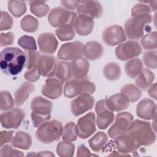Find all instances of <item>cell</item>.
Here are the masks:
<instances>
[{
	"label": "cell",
	"mask_w": 157,
	"mask_h": 157,
	"mask_svg": "<svg viewBox=\"0 0 157 157\" xmlns=\"http://www.w3.org/2000/svg\"><path fill=\"white\" fill-rule=\"evenodd\" d=\"M26 53L19 48H5L0 53L1 71L6 75H17L26 66Z\"/></svg>",
	"instance_id": "obj_1"
},
{
	"label": "cell",
	"mask_w": 157,
	"mask_h": 157,
	"mask_svg": "<svg viewBox=\"0 0 157 157\" xmlns=\"http://www.w3.org/2000/svg\"><path fill=\"white\" fill-rule=\"evenodd\" d=\"M141 146H150L156 140V134L150 122L136 120L131 124L128 132Z\"/></svg>",
	"instance_id": "obj_2"
},
{
	"label": "cell",
	"mask_w": 157,
	"mask_h": 157,
	"mask_svg": "<svg viewBox=\"0 0 157 157\" xmlns=\"http://www.w3.org/2000/svg\"><path fill=\"white\" fill-rule=\"evenodd\" d=\"M153 21L151 14L139 15L128 19L124 25L126 36L129 39L139 40L144 35V31Z\"/></svg>",
	"instance_id": "obj_3"
},
{
	"label": "cell",
	"mask_w": 157,
	"mask_h": 157,
	"mask_svg": "<svg viewBox=\"0 0 157 157\" xmlns=\"http://www.w3.org/2000/svg\"><path fill=\"white\" fill-rule=\"evenodd\" d=\"M63 126L56 120L47 121L38 127L36 132V139L43 144H52L59 140L62 136Z\"/></svg>",
	"instance_id": "obj_4"
},
{
	"label": "cell",
	"mask_w": 157,
	"mask_h": 157,
	"mask_svg": "<svg viewBox=\"0 0 157 157\" xmlns=\"http://www.w3.org/2000/svg\"><path fill=\"white\" fill-rule=\"evenodd\" d=\"M96 90L94 83L87 78H73L66 82L63 94L67 98H73L82 94H93Z\"/></svg>",
	"instance_id": "obj_5"
},
{
	"label": "cell",
	"mask_w": 157,
	"mask_h": 157,
	"mask_svg": "<svg viewBox=\"0 0 157 157\" xmlns=\"http://www.w3.org/2000/svg\"><path fill=\"white\" fill-rule=\"evenodd\" d=\"M75 12L58 7L52 9L48 15V21L53 27L73 26L77 18Z\"/></svg>",
	"instance_id": "obj_6"
},
{
	"label": "cell",
	"mask_w": 157,
	"mask_h": 157,
	"mask_svg": "<svg viewBox=\"0 0 157 157\" xmlns=\"http://www.w3.org/2000/svg\"><path fill=\"white\" fill-rule=\"evenodd\" d=\"M133 121L134 117L129 112H123L117 113L114 124L108 130L109 137L112 139H115L120 135L127 133Z\"/></svg>",
	"instance_id": "obj_7"
},
{
	"label": "cell",
	"mask_w": 157,
	"mask_h": 157,
	"mask_svg": "<svg viewBox=\"0 0 157 157\" xmlns=\"http://www.w3.org/2000/svg\"><path fill=\"white\" fill-rule=\"evenodd\" d=\"M142 53V47L139 42L128 40L118 45L115 51L116 57L121 61L136 58Z\"/></svg>",
	"instance_id": "obj_8"
},
{
	"label": "cell",
	"mask_w": 157,
	"mask_h": 157,
	"mask_svg": "<svg viewBox=\"0 0 157 157\" xmlns=\"http://www.w3.org/2000/svg\"><path fill=\"white\" fill-rule=\"evenodd\" d=\"M95 111L97 113L96 124L99 129H105L113 122L115 115L109 108L106 99H101L96 103Z\"/></svg>",
	"instance_id": "obj_9"
},
{
	"label": "cell",
	"mask_w": 157,
	"mask_h": 157,
	"mask_svg": "<svg viewBox=\"0 0 157 157\" xmlns=\"http://www.w3.org/2000/svg\"><path fill=\"white\" fill-rule=\"evenodd\" d=\"M77 134L80 139H86L96 131V119L93 112H89L80 117L76 124Z\"/></svg>",
	"instance_id": "obj_10"
},
{
	"label": "cell",
	"mask_w": 157,
	"mask_h": 157,
	"mask_svg": "<svg viewBox=\"0 0 157 157\" xmlns=\"http://www.w3.org/2000/svg\"><path fill=\"white\" fill-rule=\"evenodd\" d=\"M1 123L6 129H17L25 118V111L20 108H14L10 110L2 112Z\"/></svg>",
	"instance_id": "obj_11"
},
{
	"label": "cell",
	"mask_w": 157,
	"mask_h": 157,
	"mask_svg": "<svg viewBox=\"0 0 157 157\" xmlns=\"http://www.w3.org/2000/svg\"><path fill=\"white\" fill-rule=\"evenodd\" d=\"M83 44L80 41L65 43L60 47L57 57L58 59L66 61H72L82 57L83 55Z\"/></svg>",
	"instance_id": "obj_12"
},
{
	"label": "cell",
	"mask_w": 157,
	"mask_h": 157,
	"mask_svg": "<svg viewBox=\"0 0 157 157\" xmlns=\"http://www.w3.org/2000/svg\"><path fill=\"white\" fill-rule=\"evenodd\" d=\"M102 38L107 45L115 46L124 42L126 36L124 29L121 26L111 25L105 29Z\"/></svg>",
	"instance_id": "obj_13"
},
{
	"label": "cell",
	"mask_w": 157,
	"mask_h": 157,
	"mask_svg": "<svg viewBox=\"0 0 157 157\" xmlns=\"http://www.w3.org/2000/svg\"><path fill=\"white\" fill-rule=\"evenodd\" d=\"M94 99L90 94L85 93L79 95L71 102V111L75 117H78L89 110H91L94 104Z\"/></svg>",
	"instance_id": "obj_14"
},
{
	"label": "cell",
	"mask_w": 157,
	"mask_h": 157,
	"mask_svg": "<svg viewBox=\"0 0 157 157\" xmlns=\"http://www.w3.org/2000/svg\"><path fill=\"white\" fill-rule=\"evenodd\" d=\"M77 9L78 15H84L91 18H99L103 13L101 3L97 1H78Z\"/></svg>",
	"instance_id": "obj_15"
},
{
	"label": "cell",
	"mask_w": 157,
	"mask_h": 157,
	"mask_svg": "<svg viewBox=\"0 0 157 157\" xmlns=\"http://www.w3.org/2000/svg\"><path fill=\"white\" fill-rule=\"evenodd\" d=\"M57 63L55 56L47 54L40 55L37 63L38 73L43 77H54Z\"/></svg>",
	"instance_id": "obj_16"
},
{
	"label": "cell",
	"mask_w": 157,
	"mask_h": 157,
	"mask_svg": "<svg viewBox=\"0 0 157 157\" xmlns=\"http://www.w3.org/2000/svg\"><path fill=\"white\" fill-rule=\"evenodd\" d=\"M41 93L46 98L58 99L63 93V83L55 77H48L42 87Z\"/></svg>",
	"instance_id": "obj_17"
},
{
	"label": "cell",
	"mask_w": 157,
	"mask_h": 157,
	"mask_svg": "<svg viewBox=\"0 0 157 157\" xmlns=\"http://www.w3.org/2000/svg\"><path fill=\"white\" fill-rule=\"evenodd\" d=\"M136 115L144 120L156 121V105L155 102L149 98L143 99L136 106Z\"/></svg>",
	"instance_id": "obj_18"
},
{
	"label": "cell",
	"mask_w": 157,
	"mask_h": 157,
	"mask_svg": "<svg viewBox=\"0 0 157 157\" xmlns=\"http://www.w3.org/2000/svg\"><path fill=\"white\" fill-rule=\"evenodd\" d=\"M113 144L120 153L128 154L136 151L140 145L128 133L113 139Z\"/></svg>",
	"instance_id": "obj_19"
},
{
	"label": "cell",
	"mask_w": 157,
	"mask_h": 157,
	"mask_svg": "<svg viewBox=\"0 0 157 157\" xmlns=\"http://www.w3.org/2000/svg\"><path fill=\"white\" fill-rule=\"evenodd\" d=\"M39 50L44 54H53L58 47V40L52 33H42L37 37Z\"/></svg>",
	"instance_id": "obj_20"
},
{
	"label": "cell",
	"mask_w": 157,
	"mask_h": 157,
	"mask_svg": "<svg viewBox=\"0 0 157 157\" xmlns=\"http://www.w3.org/2000/svg\"><path fill=\"white\" fill-rule=\"evenodd\" d=\"M31 109L32 112L42 115H50L53 104L52 101L40 96H36L31 101Z\"/></svg>",
	"instance_id": "obj_21"
},
{
	"label": "cell",
	"mask_w": 157,
	"mask_h": 157,
	"mask_svg": "<svg viewBox=\"0 0 157 157\" xmlns=\"http://www.w3.org/2000/svg\"><path fill=\"white\" fill-rule=\"evenodd\" d=\"M94 26V19L84 15H78L74 25V29L79 36H86L91 33Z\"/></svg>",
	"instance_id": "obj_22"
},
{
	"label": "cell",
	"mask_w": 157,
	"mask_h": 157,
	"mask_svg": "<svg viewBox=\"0 0 157 157\" xmlns=\"http://www.w3.org/2000/svg\"><path fill=\"white\" fill-rule=\"evenodd\" d=\"M83 53L87 60L95 61L102 56L104 48L98 42L88 41L83 45Z\"/></svg>",
	"instance_id": "obj_23"
},
{
	"label": "cell",
	"mask_w": 157,
	"mask_h": 157,
	"mask_svg": "<svg viewBox=\"0 0 157 157\" xmlns=\"http://www.w3.org/2000/svg\"><path fill=\"white\" fill-rule=\"evenodd\" d=\"M109 108L113 112H121L126 110L129 105L128 98L123 93H116L106 99Z\"/></svg>",
	"instance_id": "obj_24"
},
{
	"label": "cell",
	"mask_w": 157,
	"mask_h": 157,
	"mask_svg": "<svg viewBox=\"0 0 157 157\" xmlns=\"http://www.w3.org/2000/svg\"><path fill=\"white\" fill-rule=\"evenodd\" d=\"M71 64L72 77L74 78H86L90 69V63L86 58L82 56L78 58L72 60Z\"/></svg>",
	"instance_id": "obj_25"
},
{
	"label": "cell",
	"mask_w": 157,
	"mask_h": 157,
	"mask_svg": "<svg viewBox=\"0 0 157 157\" xmlns=\"http://www.w3.org/2000/svg\"><path fill=\"white\" fill-rule=\"evenodd\" d=\"M35 90V86L28 82H23L14 93L15 104L20 106L28 99L30 94Z\"/></svg>",
	"instance_id": "obj_26"
},
{
	"label": "cell",
	"mask_w": 157,
	"mask_h": 157,
	"mask_svg": "<svg viewBox=\"0 0 157 157\" xmlns=\"http://www.w3.org/2000/svg\"><path fill=\"white\" fill-rule=\"evenodd\" d=\"M155 80L154 74L148 69L144 68L137 76L135 80L136 85L142 91L148 89Z\"/></svg>",
	"instance_id": "obj_27"
},
{
	"label": "cell",
	"mask_w": 157,
	"mask_h": 157,
	"mask_svg": "<svg viewBox=\"0 0 157 157\" xmlns=\"http://www.w3.org/2000/svg\"><path fill=\"white\" fill-rule=\"evenodd\" d=\"M54 77L63 83L71 80L72 77L71 64L66 61H58Z\"/></svg>",
	"instance_id": "obj_28"
},
{
	"label": "cell",
	"mask_w": 157,
	"mask_h": 157,
	"mask_svg": "<svg viewBox=\"0 0 157 157\" xmlns=\"http://www.w3.org/2000/svg\"><path fill=\"white\" fill-rule=\"evenodd\" d=\"M108 136L102 131L96 132L88 140L90 147L94 151L99 152L103 150L108 145Z\"/></svg>",
	"instance_id": "obj_29"
},
{
	"label": "cell",
	"mask_w": 157,
	"mask_h": 157,
	"mask_svg": "<svg viewBox=\"0 0 157 157\" xmlns=\"http://www.w3.org/2000/svg\"><path fill=\"white\" fill-rule=\"evenodd\" d=\"M33 140L31 136L26 132L18 131L16 132L12 140V145L18 148L23 150H28L32 145Z\"/></svg>",
	"instance_id": "obj_30"
},
{
	"label": "cell",
	"mask_w": 157,
	"mask_h": 157,
	"mask_svg": "<svg viewBox=\"0 0 157 157\" xmlns=\"http://www.w3.org/2000/svg\"><path fill=\"white\" fill-rule=\"evenodd\" d=\"M142 69L143 63L139 58L131 59L124 66L125 72L131 78H136Z\"/></svg>",
	"instance_id": "obj_31"
},
{
	"label": "cell",
	"mask_w": 157,
	"mask_h": 157,
	"mask_svg": "<svg viewBox=\"0 0 157 157\" xmlns=\"http://www.w3.org/2000/svg\"><path fill=\"white\" fill-rule=\"evenodd\" d=\"M121 68L120 66L115 62L107 63L103 68V74L106 79L110 81H115L121 77Z\"/></svg>",
	"instance_id": "obj_32"
},
{
	"label": "cell",
	"mask_w": 157,
	"mask_h": 157,
	"mask_svg": "<svg viewBox=\"0 0 157 157\" xmlns=\"http://www.w3.org/2000/svg\"><path fill=\"white\" fill-rule=\"evenodd\" d=\"M121 93L124 94L129 99L130 102L138 101L142 95L141 90L135 85L128 83L121 88Z\"/></svg>",
	"instance_id": "obj_33"
},
{
	"label": "cell",
	"mask_w": 157,
	"mask_h": 157,
	"mask_svg": "<svg viewBox=\"0 0 157 157\" xmlns=\"http://www.w3.org/2000/svg\"><path fill=\"white\" fill-rule=\"evenodd\" d=\"M30 10L32 13L37 17L41 18L47 15L50 7L44 1H30Z\"/></svg>",
	"instance_id": "obj_34"
},
{
	"label": "cell",
	"mask_w": 157,
	"mask_h": 157,
	"mask_svg": "<svg viewBox=\"0 0 157 157\" xmlns=\"http://www.w3.org/2000/svg\"><path fill=\"white\" fill-rule=\"evenodd\" d=\"M7 7L11 14L16 18L21 17L26 12V6L24 1H9Z\"/></svg>",
	"instance_id": "obj_35"
},
{
	"label": "cell",
	"mask_w": 157,
	"mask_h": 157,
	"mask_svg": "<svg viewBox=\"0 0 157 157\" xmlns=\"http://www.w3.org/2000/svg\"><path fill=\"white\" fill-rule=\"evenodd\" d=\"M21 28L27 33H34L39 27V21L37 18L32 15L25 16L20 21Z\"/></svg>",
	"instance_id": "obj_36"
},
{
	"label": "cell",
	"mask_w": 157,
	"mask_h": 157,
	"mask_svg": "<svg viewBox=\"0 0 157 157\" xmlns=\"http://www.w3.org/2000/svg\"><path fill=\"white\" fill-rule=\"evenodd\" d=\"M75 152V145L71 142H59L56 147L57 154L63 157H71L74 156Z\"/></svg>",
	"instance_id": "obj_37"
},
{
	"label": "cell",
	"mask_w": 157,
	"mask_h": 157,
	"mask_svg": "<svg viewBox=\"0 0 157 157\" xmlns=\"http://www.w3.org/2000/svg\"><path fill=\"white\" fill-rule=\"evenodd\" d=\"M62 139L64 141L74 142L77 139L76 124L74 122H69L63 128Z\"/></svg>",
	"instance_id": "obj_38"
},
{
	"label": "cell",
	"mask_w": 157,
	"mask_h": 157,
	"mask_svg": "<svg viewBox=\"0 0 157 157\" xmlns=\"http://www.w3.org/2000/svg\"><path fill=\"white\" fill-rule=\"evenodd\" d=\"M15 101L7 91H1L0 92V109L1 111H7L13 109Z\"/></svg>",
	"instance_id": "obj_39"
},
{
	"label": "cell",
	"mask_w": 157,
	"mask_h": 157,
	"mask_svg": "<svg viewBox=\"0 0 157 157\" xmlns=\"http://www.w3.org/2000/svg\"><path fill=\"white\" fill-rule=\"evenodd\" d=\"M55 34L61 41H67L75 37V32L73 26H64L56 28Z\"/></svg>",
	"instance_id": "obj_40"
},
{
	"label": "cell",
	"mask_w": 157,
	"mask_h": 157,
	"mask_svg": "<svg viewBox=\"0 0 157 157\" xmlns=\"http://www.w3.org/2000/svg\"><path fill=\"white\" fill-rule=\"evenodd\" d=\"M140 44L144 50H156L157 47L156 32L153 31L144 36L140 39Z\"/></svg>",
	"instance_id": "obj_41"
},
{
	"label": "cell",
	"mask_w": 157,
	"mask_h": 157,
	"mask_svg": "<svg viewBox=\"0 0 157 157\" xmlns=\"http://www.w3.org/2000/svg\"><path fill=\"white\" fill-rule=\"evenodd\" d=\"M18 44L20 47L28 52L36 51L37 45L34 38L32 36L25 35L21 36L18 40Z\"/></svg>",
	"instance_id": "obj_42"
},
{
	"label": "cell",
	"mask_w": 157,
	"mask_h": 157,
	"mask_svg": "<svg viewBox=\"0 0 157 157\" xmlns=\"http://www.w3.org/2000/svg\"><path fill=\"white\" fill-rule=\"evenodd\" d=\"M157 52L156 50L145 52L143 55V60L145 65L151 69H155L157 67Z\"/></svg>",
	"instance_id": "obj_43"
},
{
	"label": "cell",
	"mask_w": 157,
	"mask_h": 157,
	"mask_svg": "<svg viewBox=\"0 0 157 157\" xmlns=\"http://www.w3.org/2000/svg\"><path fill=\"white\" fill-rule=\"evenodd\" d=\"M151 10L149 6L143 2H140L136 4L131 10V16L132 17L142 15H147L151 14Z\"/></svg>",
	"instance_id": "obj_44"
},
{
	"label": "cell",
	"mask_w": 157,
	"mask_h": 157,
	"mask_svg": "<svg viewBox=\"0 0 157 157\" xmlns=\"http://www.w3.org/2000/svg\"><path fill=\"white\" fill-rule=\"evenodd\" d=\"M13 18L6 11H1L0 30L4 31L11 29L13 26Z\"/></svg>",
	"instance_id": "obj_45"
},
{
	"label": "cell",
	"mask_w": 157,
	"mask_h": 157,
	"mask_svg": "<svg viewBox=\"0 0 157 157\" xmlns=\"http://www.w3.org/2000/svg\"><path fill=\"white\" fill-rule=\"evenodd\" d=\"M24 154L22 151L16 149H13L10 145H4L1 148L0 157L9 156H23Z\"/></svg>",
	"instance_id": "obj_46"
},
{
	"label": "cell",
	"mask_w": 157,
	"mask_h": 157,
	"mask_svg": "<svg viewBox=\"0 0 157 157\" xmlns=\"http://www.w3.org/2000/svg\"><path fill=\"white\" fill-rule=\"evenodd\" d=\"M27 61L26 67L27 70H30L37 66L38 59L40 56V53L36 51H30L26 53Z\"/></svg>",
	"instance_id": "obj_47"
},
{
	"label": "cell",
	"mask_w": 157,
	"mask_h": 157,
	"mask_svg": "<svg viewBox=\"0 0 157 157\" xmlns=\"http://www.w3.org/2000/svg\"><path fill=\"white\" fill-rule=\"evenodd\" d=\"M31 116L33 124L36 128H38L45 122L49 121L51 118V114L47 115H42L36 114L33 112H31Z\"/></svg>",
	"instance_id": "obj_48"
},
{
	"label": "cell",
	"mask_w": 157,
	"mask_h": 157,
	"mask_svg": "<svg viewBox=\"0 0 157 157\" xmlns=\"http://www.w3.org/2000/svg\"><path fill=\"white\" fill-rule=\"evenodd\" d=\"M14 34L12 32L10 31L6 33H1L0 37V44L1 47L10 45L13 44Z\"/></svg>",
	"instance_id": "obj_49"
},
{
	"label": "cell",
	"mask_w": 157,
	"mask_h": 157,
	"mask_svg": "<svg viewBox=\"0 0 157 157\" xmlns=\"http://www.w3.org/2000/svg\"><path fill=\"white\" fill-rule=\"evenodd\" d=\"M24 78L29 81V82L37 81L40 78V75L38 73L37 66L30 70H27L24 74Z\"/></svg>",
	"instance_id": "obj_50"
},
{
	"label": "cell",
	"mask_w": 157,
	"mask_h": 157,
	"mask_svg": "<svg viewBox=\"0 0 157 157\" xmlns=\"http://www.w3.org/2000/svg\"><path fill=\"white\" fill-rule=\"evenodd\" d=\"M14 131H1L0 132V147H2L6 144L12 141Z\"/></svg>",
	"instance_id": "obj_51"
},
{
	"label": "cell",
	"mask_w": 157,
	"mask_h": 157,
	"mask_svg": "<svg viewBox=\"0 0 157 157\" xmlns=\"http://www.w3.org/2000/svg\"><path fill=\"white\" fill-rule=\"evenodd\" d=\"M61 5L69 10H74L77 9L79 6V2L77 1H60Z\"/></svg>",
	"instance_id": "obj_52"
},
{
	"label": "cell",
	"mask_w": 157,
	"mask_h": 157,
	"mask_svg": "<svg viewBox=\"0 0 157 157\" xmlns=\"http://www.w3.org/2000/svg\"><path fill=\"white\" fill-rule=\"evenodd\" d=\"M77 152V156L87 157L93 155L91 154V152L89 150V149L84 144H81L79 146H78Z\"/></svg>",
	"instance_id": "obj_53"
},
{
	"label": "cell",
	"mask_w": 157,
	"mask_h": 157,
	"mask_svg": "<svg viewBox=\"0 0 157 157\" xmlns=\"http://www.w3.org/2000/svg\"><path fill=\"white\" fill-rule=\"evenodd\" d=\"M156 83L151 84L148 90V95L155 100H156Z\"/></svg>",
	"instance_id": "obj_54"
},
{
	"label": "cell",
	"mask_w": 157,
	"mask_h": 157,
	"mask_svg": "<svg viewBox=\"0 0 157 157\" xmlns=\"http://www.w3.org/2000/svg\"><path fill=\"white\" fill-rule=\"evenodd\" d=\"M27 156H55V155L52 153L51 151H39L37 153H34L31 152V153L27 154Z\"/></svg>",
	"instance_id": "obj_55"
},
{
	"label": "cell",
	"mask_w": 157,
	"mask_h": 157,
	"mask_svg": "<svg viewBox=\"0 0 157 157\" xmlns=\"http://www.w3.org/2000/svg\"><path fill=\"white\" fill-rule=\"evenodd\" d=\"M148 3L150 4V7L151 9V11L155 12L156 10V1H148Z\"/></svg>",
	"instance_id": "obj_56"
}]
</instances>
